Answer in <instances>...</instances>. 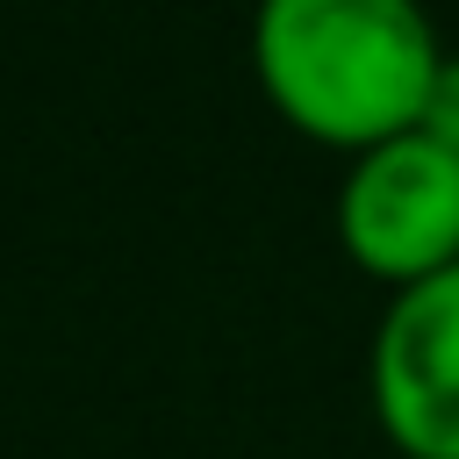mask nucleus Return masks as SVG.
I'll return each mask as SVG.
<instances>
[{
  "label": "nucleus",
  "mask_w": 459,
  "mask_h": 459,
  "mask_svg": "<svg viewBox=\"0 0 459 459\" xmlns=\"http://www.w3.org/2000/svg\"><path fill=\"white\" fill-rule=\"evenodd\" d=\"M366 394L402 459H459V265L387 294L366 351Z\"/></svg>",
  "instance_id": "obj_3"
},
{
  "label": "nucleus",
  "mask_w": 459,
  "mask_h": 459,
  "mask_svg": "<svg viewBox=\"0 0 459 459\" xmlns=\"http://www.w3.org/2000/svg\"><path fill=\"white\" fill-rule=\"evenodd\" d=\"M337 244L394 294L459 265V151L423 129L359 151L337 186Z\"/></svg>",
  "instance_id": "obj_2"
},
{
  "label": "nucleus",
  "mask_w": 459,
  "mask_h": 459,
  "mask_svg": "<svg viewBox=\"0 0 459 459\" xmlns=\"http://www.w3.org/2000/svg\"><path fill=\"white\" fill-rule=\"evenodd\" d=\"M416 129L437 136L445 151H459V50H445V65H437V79H430V100H423Z\"/></svg>",
  "instance_id": "obj_4"
},
{
  "label": "nucleus",
  "mask_w": 459,
  "mask_h": 459,
  "mask_svg": "<svg viewBox=\"0 0 459 459\" xmlns=\"http://www.w3.org/2000/svg\"><path fill=\"white\" fill-rule=\"evenodd\" d=\"M437 65L423 0H258L251 14V72L273 115L351 158L416 129Z\"/></svg>",
  "instance_id": "obj_1"
}]
</instances>
